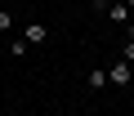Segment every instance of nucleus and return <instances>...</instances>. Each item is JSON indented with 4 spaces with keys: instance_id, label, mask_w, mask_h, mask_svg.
Instances as JSON below:
<instances>
[{
    "instance_id": "nucleus-1",
    "label": "nucleus",
    "mask_w": 134,
    "mask_h": 116,
    "mask_svg": "<svg viewBox=\"0 0 134 116\" xmlns=\"http://www.w3.org/2000/svg\"><path fill=\"white\" fill-rule=\"evenodd\" d=\"M107 80H112V85H130V63H125V58L107 67Z\"/></svg>"
},
{
    "instance_id": "nucleus-2",
    "label": "nucleus",
    "mask_w": 134,
    "mask_h": 116,
    "mask_svg": "<svg viewBox=\"0 0 134 116\" xmlns=\"http://www.w3.org/2000/svg\"><path fill=\"white\" fill-rule=\"evenodd\" d=\"M49 40V27L45 22H27V45H45Z\"/></svg>"
},
{
    "instance_id": "nucleus-3",
    "label": "nucleus",
    "mask_w": 134,
    "mask_h": 116,
    "mask_svg": "<svg viewBox=\"0 0 134 116\" xmlns=\"http://www.w3.org/2000/svg\"><path fill=\"white\" fill-rule=\"evenodd\" d=\"M130 14H134L130 5H107V18H112V22H125V27H130Z\"/></svg>"
},
{
    "instance_id": "nucleus-4",
    "label": "nucleus",
    "mask_w": 134,
    "mask_h": 116,
    "mask_svg": "<svg viewBox=\"0 0 134 116\" xmlns=\"http://www.w3.org/2000/svg\"><path fill=\"white\" fill-rule=\"evenodd\" d=\"M107 85H112V80H107V72H103V67H94V72H90V89H107Z\"/></svg>"
},
{
    "instance_id": "nucleus-5",
    "label": "nucleus",
    "mask_w": 134,
    "mask_h": 116,
    "mask_svg": "<svg viewBox=\"0 0 134 116\" xmlns=\"http://www.w3.org/2000/svg\"><path fill=\"white\" fill-rule=\"evenodd\" d=\"M9 27H14V18H9L5 9H0V31H9Z\"/></svg>"
},
{
    "instance_id": "nucleus-6",
    "label": "nucleus",
    "mask_w": 134,
    "mask_h": 116,
    "mask_svg": "<svg viewBox=\"0 0 134 116\" xmlns=\"http://www.w3.org/2000/svg\"><path fill=\"white\" fill-rule=\"evenodd\" d=\"M121 58H125V63H134V40L125 45V54H121Z\"/></svg>"
},
{
    "instance_id": "nucleus-7",
    "label": "nucleus",
    "mask_w": 134,
    "mask_h": 116,
    "mask_svg": "<svg viewBox=\"0 0 134 116\" xmlns=\"http://www.w3.org/2000/svg\"><path fill=\"white\" fill-rule=\"evenodd\" d=\"M130 40H134V22H130Z\"/></svg>"
},
{
    "instance_id": "nucleus-8",
    "label": "nucleus",
    "mask_w": 134,
    "mask_h": 116,
    "mask_svg": "<svg viewBox=\"0 0 134 116\" xmlns=\"http://www.w3.org/2000/svg\"><path fill=\"white\" fill-rule=\"evenodd\" d=\"M125 5H130V9H134V0H125Z\"/></svg>"
}]
</instances>
